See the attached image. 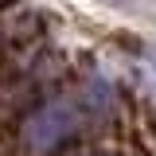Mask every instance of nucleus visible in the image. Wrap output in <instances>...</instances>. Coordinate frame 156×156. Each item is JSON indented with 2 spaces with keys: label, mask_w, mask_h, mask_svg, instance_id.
<instances>
[{
  "label": "nucleus",
  "mask_w": 156,
  "mask_h": 156,
  "mask_svg": "<svg viewBox=\"0 0 156 156\" xmlns=\"http://www.w3.org/2000/svg\"><path fill=\"white\" fill-rule=\"evenodd\" d=\"M74 133H78V109L70 101H51L35 117H27V125H23V140L39 156L55 152L58 144H66Z\"/></svg>",
  "instance_id": "1"
}]
</instances>
